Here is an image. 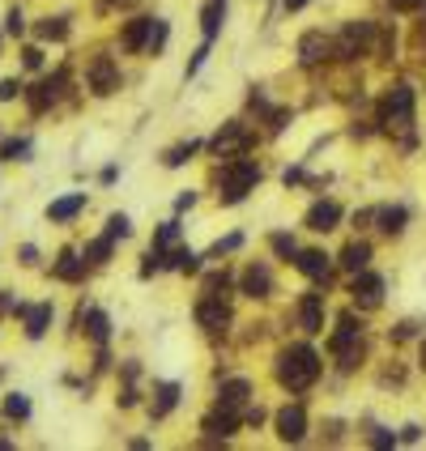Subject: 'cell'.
<instances>
[{"instance_id": "obj_32", "label": "cell", "mask_w": 426, "mask_h": 451, "mask_svg": "<svg viewBox=\"0 0 426 451\" xmlns=\"http://www.w3.org/2000/svg\"><path fill=\"white\" fill-rule=\"evenodd\" d=\"M111 243H116V239H106V235L94 239V243L85 247V260H90V264H106V256H111Z\"/></svg>"}, {"instance_id": "obj_51", "label": "cell", "mask_w": 426, "mask_h": 451, "mask_svg": "<svg viewBox=\"0 0 426 451\" xmlns=\"http://www.w3.org/2000/svg\"><path fill=\"white\" fill-rule=\"evenodd\" d=\"M106 5H120V9H128V5H137V0H106Z\"/></svg>"}, {"instance_id": "obj_20", "label": "cell", "mask_w": 426, "mask_h": 451, "mask_svg": "<svg viewBox=\"0 0 426 451\" xmlns=\"http://www.w3.org/2000/svg\"><path fill=\"white\" fill-rule=\"evenodd\" d=\"M81 209H85V192H73V196H64V200H51L47 217H51V221H73Z\"/></svg>"}, {"instance_id": "obj_25", "label": "cell", "mask_w": 426, "mask_h": 451, "mask_svg": "<svg viewBox=\"0 0 426 451\" xmlns=\"http://www.w3.org/2000/svg\"><path fill=\"white\" fill-rule=\"evenodd\" d=\"M376 221H380L384 235H401L405 221H409V209H401V204H392V209H376Z\"/></svg>"}, {"instance_id": "obj_52", "label": "cell", "mask_w": 426, "mask_h": 451, "mask_svg": "<svg viewBox=\"0 0 426 451\" xmlns=\"http://www.w3.org/2000/svg\"><path fill=\"white\" fill-rule=\"evenodd\" d=\"M422 366H426V341H422Z\"/></svg>"}, {"instance_id": "obj_36", "label": "cell", "mask_w": 426, "mask_h": 451, "mask_svg": "<svg viewBox=\"0 0 426 451\" xmlns=\"http://www.w3.org/2000/svg\"><path fill=\"white\" fill-rule=\"evenodd\" d=\"M5 413H9L13 422H22V417H30V401H26V396H18V391H13V396L5 401Z\"/></svg>"}, {"instance_id": "obj_40", "label": "cell", "mask_w": 426, "mask_h": 451, "mask_svg": "<svg viewBox=\"0 0 426 451\" xmlns=\"http://www.w3.org/2000/svg\"><path fill=\"white\" fill-rule=\"evenodd\" d=\"M371 447H397V434H388L384 426H371Z\"/></svg>"}, {"instance_id": "obj_49", "label": "cell", "mask_w": 426, "mask_h": 451, "mask_svg": "<svg viewBox=\"0 0 426 451\" xmlns=\"http://www.w3.org/2000/svg\"><path fill=\"white\" fill-rule=\"evenodd\" d=\"M22 264H39V251L34 247H22Z\"/></svg>"}, {"instance_id": "obj_27", "label": "cell", "mask_w": 426, "mask_h": 451, "mask_svg": "<svg viewBox=\"0 0 426 451\" xmlns=\"http://www.w3.org/2000/svg\"><path fill=\"white\" fill-rule=\"evenodd\" d=\"M34 34H39L43 43H60V39H69V18H43V22L34 26Z\"/></svg>"}, {"instance_id": "obj_42", "label": "cell", "mask_w": 426, "mask_h": 451, "mask_svg": "<svg viewBox=\"0 0 426 451\" xmlns=\"http://www.w3.org/2000/svg\"><path fill=\"white\" fill-rule=\"evenodd\" d=\"M22 60H26V69H43V51H39V47H26Z\"/></svg>"}, {"instance_id": "obj_4", "label": "cell", "mask_w": 426, "mask_h": 451, "mask_svg": "<svg viewBox=\"0 0 426 451\" xmlns=\"http://www.w3.org/2000/svg\"><path fill=\"white\" fill-rule=\"evenodd\" d=\"M380 124L384 128H409L413 124V90L409 85H392L380 102Z\"/></svg>"}, {"instance_id": "obj_12", "label": "cell", "mask_w": 426, "mask_h": 451, "mask_svg": "<svg viewBox=\"0 0 426 451\" xmlns=\"http://www.w3.org/2000/svg\"><path fill=\"white\" fill-rule=\"evenodd\" d=\"M277 434H282V443H298L307 434V409L303 405H286L277 413Z\"/></svg>"}, {"instance_id": "obj_46", "label": "cell", "mask_w": 426, "mask_h": 451, "mask_svg": "<svg viewBox=\"0 0 426 451\" xmlns=\"http://www.w3.org/2000/svg\"><path fill=\"white\" fill-rule=\"evenodd\" d=\"M243 422H247V426H260V422H264V409H260V405H256V409H247V413H243Z\"/></svg>"}, {"instance_id": "obj_8", "label": "cell", "mask_w": 426, "mask_h": 451, "mask_svg": "<svg viewBox=\"0 0 426 451\" xmlns=\"http://www.w3.org/2000/svg\"><path fill=\"white\" fill-rule=\"evenodd\" d=\"M247 145H252V137L243 132V124H239V120H231V124H222V132H218V137H213V141H209V149H213V153H218V158H235V153H243Z\"/></svg>"}, {"instance_id": "obj_37", "label": "cell", "mask_w": 426, "mask_h": 451, "mask_svg": "<svg viewBox=\"0 0 426 451\" xmlns=\"http://www.w3.org/2000/svg\"><path fill=\"white\" fill-rule=\"evenodd\" d=\"M22 30H26V18H22V9H9V13H5V34H13V39H18Z\"/></svg>"}, {"instance_id": "obj_31", "label": "cell", "mask_w": 426, "mask_h": 451, "mask_svg": "<svg viewBox=\"0 0 426 451\" xmlns=\"http://www.w3.org/2000/svg\"><path fill=\"white\" fill-rule=\"evenodd\" d=\"M132 235V221L124 217V213H111L106 217V239H128Z\"/></svg>"}, {"instance_id": "obj_5", "label": "cell", "mask_w": 426, "mask_h": 451, "mask_svg": "<svg viewBox=\"0 0 426 451\" xmlns=\"http://www.w3.org/2000/svg\"><path fill=\"white\" fill-rule=\"evenodd\" d=\"M120 90V64L111 60V55H94L90 60V94L106 98V94H116Z\"/></svg>"}, {"instance_id": "obj_23", "label": "cell", "mask_w": 426, "mask_h": 451, "mask_svg": "<svg viewBox=\"0 0 426 451\" xmlns=\"http://www.w3.org/2000/svg\"><path fill=\"white\" fill-rule=\"evenodd\" d=\"M47 324H51V303L26 307V336H30V341H39V336L47 332Z\"/></svg>"}, {"instance_id": "obj_14", "label": "cell", "mask_w": 426, "mask_h": 451, "mask_svg": "<svg viewBox=\"0 0 426 451\" xmlns=\"http://www.w3.org/2000/svg\"><path fill=\"white\" fill-rule=\"evenodd\" d=\"M298 328L303 332H324V298H320V294H303V303H298Z\"/></svg>"}, {"instance_id": "obj_48", "label": "cell", "mask_w": 426, "mask_h": 451, "mask_svg": "<svg viewBox=\"0 0 426 451\" xmlns=\"http://www.w3.org/2000/svg\"><path fill=\"white\" fill-rule=\"evenodd\" d=\"M192 200H196V196H192V192H184V196H179V200H175V209H179V213H184V209H192Z\"/></svg>"}, {"instance_id": "obj_44", "label": "cell", "mask_w": 426, "mask_h": 451, "mask_svg": "<svg viewBox=\"0 0 426 451\" xmlns=\"http://www.w3.org/2000/svg\"><path fill=\"white\" fill-rule=\"evenodd\" d=\"M235 247H243V235H231V239H222L218 247H213V256H222V251H235Z\"/></svg>"}, {"instance_id": "obj_24", "label": "cell", "mask_w": 426, "mask_h": 451, "mask_svg": "<svg viewBox=\"0 0 426 451\" xmlns=\"http://www.w3.org/2000/svg\"><path fill=\"white\" fill-rule=\"evenodd\" d=\"M51 272H56L60 281H81V272H85V260H77V251H73V247H64Z\"/></svg>"}, {"instance_id": "obj_16", "label": "cell", "mask_w": 426, "mask_h": 451, "mask_svg": "<svg viewBox=\"0 0 426 451\" xmlns=\"http://www.w3.org/2000/svg\"><path fill=\"white\" fill-rule=\"evenodd\" d=\"M222 18H226V0H205V9H200V30H205V43L218 39Z\"/></svg>"}, {"instance_id": "obj_18", "label": "cell", "mask_w": 426, "mask_h": 451, "mask_svg": "<svg viewBox=\"0 0 426 451\" xmlns=\"http://www.w3.org/2000/svg\"><path fill=\"white\" fill-rule=\"evenodd\" d=\"M60 85H64V77H47V81H39V85H34V94H30V111H34V116H39V111H47L51 102H56Z\"/></svg>"}, {"instance_id": "obj_7", "label": "cell", "mask_w": 426, "mask_h": 451, "mask_svg": "<svg viewBox=\"0 0 426 451\" xmlns=\"http://www.w3.org/2000/svg\"><path fill=\"white\" fill-rule=\"evenodd\" d=\"M196 324L205 328V332H226V324H231V307L218 298V294H205L200 303H196Z\"/></svg>"}, {"instance_id": "obj_13", "label": "cell", "mask_w": 426, "mask_h": 451, "mask_svg": "<svg viewBox=\"0 0 426 451\" xmlns=\"http://www.w3.org/2000/svg\"><path fill=\"white\" fill-rule=\"evenodd\" d=\"M337 221H341V209H337L333 200H315V204L307 209V230H315V235L337 230Z\"/></svg>"}, {"instance_id": "obj_33", "label": "cell", "mask_w": 426, "mask_h": 451, "mask_svg": "<svg viewBox=\"0 0 426 451\" xmlns=\"http://www.w3.org/2000/svg\"><path fill=\"white\" fill-rule=\"evenodd\" d=\"M175 239H179V221H167L163 230L153 235V247H163V251H171V247H175Z\"/></svg>"}, {"instance_id": "obj_41", "label": "cell", "mask_w": 426, "mask_h": 451, "mask_svg": "<svg viewBox=\"0 0 426 451\" xmlns=\"http://www.w3.org/2000/svg\"><path fill=\"white\" fill-rule=\"evenodd\" d=\"M413 332H418V324H413V319H405V324H397V328H392V341H409Z\"/></svg>"}, {"instance_id": "obj_17", "label": "cell", "mask_w": 426, "mask_h": 451, "mask_svg": "<svg viewBox=\"0 0 426 451\" xmlns=\"http://www.w3.org/2000/svg\"><path fill=\"white\" fill-rule=\"evenodd\" d=\"M247 396H252L247 379H222V387H218V405H226V409H243Z\"/></svg>"}, {"instance_id": "obj_3", "label": "cell", "mask_w": 426, "mask_h": 451, "mask_svg": "<svg viewBox=\"0 0 426 451\" xmlns=\"http://www.w3.org/2000/svg\"><path fill=\"white\" fill-rule=\"evenodd\" d=\"M380 39V26L376 22H345L341 34L333 39V55L337 60H358V55L371 51V43Z\"/></svg>"}, {"instance_id": "obj_11", "label": "cell", "mask_w": 426, "mask_h": 451, "mask_svg": "<svg viewBox=\"0 0 426 451\" xmlns=\"http://www.w3.org/2000/svg\"><path fill=\"white\" fill-rule=\"evenodd\" d=\"M333 55V39H324L320 30H307L303 39H298V60L311 69V64H320V60H329Z\"/></svg>"}, {"instance_id": "obj_35", "label": "cell", "mask_w": 426, "mask_h": 451, "mask_svg": "<svg viewBox=\"0 0 426 451\" xmlns=\"http://www.w3.org/2000/svg\"><path fill=\"white\" fill-rule=\"evenodd\" d=\"M226 286H231V272H226V268L205 277V294H218V298H222V294H226Z\"/></svg>"}, {"instance_id": "obj_45", "label": "cell", "mask_w": 426, "mask_h": 451, "mask_svg": "<svg viewBox=\"0 0 426 451\" xmlns=\"http://www.w3.org/2000/svg\"><path fill=\"white\" fill-rule=\"evenodd\" d=\"M397 13H413V9H426V0H392Z\"/></svg>"}, {"instance_id": "obj_47", "label": "cell", "mask_w": 426, "mask_h": 451, "mask_svg": "<svg viewBox=\"0 0 426 451\" xmlns=\"http://www.w3.org/2000/svg\"><path fill=\"white\" fill-rule=\"evenodd\" d=\"M418 438H422V426H405L401 430V443H418Z\"/></svg>"}, {"instance_id": "obj_43", "label": "cell", "mask_w": 426, "mask_h": 451, "mask_svg": "<svg viewBox=\"0 0 426 451\" xmlns=\"http://www.w3.org/2000/svg\"><path fill=\"white\" fill-rule=\"evenodd\" d=\"M205 55H209V43H200V47H196V55L188 60V77H192V73H196V69L205 64Z\"/></svg>"}, {"instance_id": "obj_29", "label": "cell", "mask_w": 426, "mask_h": 451, "mask_svg": "<svg viewBox=\"0 0 426 451\" xmlns=\"http://www.w3.org/2000/svg\"><path fill=\"white\" fill-rule=\"evenodd\" d=\"M200 149V141H184V145H171L167 153H163V166H184L192 153Z\"/></svg>"}, {"instance_id": "obj_1", "label": "cell", "mask_w": 426, "mask_h": 451, "mask_svg": "<svg viewBox=\"0 0 426 451\" xmlns=\"http://www.w3.org/2000/svg\"><path fill=\"white\" fill-rule=\"evenodd\" d=\"M277 379L290 391H307L320 379V354L311 345H286L277 354Z\"/></svg>"}, {"instance_id": "obj_21", "label": "cell", "mask_w": 426, "mask_h": 451, "mask_svg": "<svg viewBox=\"0 0 426 451\" xmlns=\"http://www.w3.org/2000/svg\"><path fill=\"white\" fill-rule=\"evenodd\" d=\"M149 26H153V18H137V22H128V26H124V51H145V43H149Z\"/></svg>"}, {"instance_id": "obj_9", "label": "cell", "mask_w": 426, "mask_h": 451, "mask_svg": "<svg viewBox=\"0 0 426 451\" xmlns=\"http://www.w3.org/2000/svg\"><path fill=\"white\" fill-rule=\"evenodd\" d=\"M239 422H243V417H239V409H226V405H218V409H213V413L200 422V430H205L209 438H231V434L239 430Z\"/></svg>"}, {"instance_id": "obj_26", "label": "cell", "mask_w": 426, "mask_h": 451, "mask_svg": "<svg viewBox=\"0 0 426 451\" xmlns=\"http://www.w3.org/2000/svg\"><path fill=\"white\" fill-rule=\"evenodd\" d=\"M175 401H179V383H163V387H158V396H153V405H149V413L153 417H167L175 409Z\"/></svg>"}, {"instance_id": "obj_30", "label": "cell", "mask_w": 426, "mask_h": 451, "mask_svg": "<svg viewBox=\"0 0 426 451\" xmlns=\"http://www.w3.org/2000/svg\"><path fill=\"white\" fill-rule=\"evenodd\" d=\"M0 158H9V162H26V158H30V141H26V137L5 141V145H0Z\"/></svg>"}, {"instance_id": "obj_19", "label": "cell", "mask_w": 426, "mask_h": 451, "mask_svg": "<svg viewBox=\"0 0 426 451\" xmlns=\"http://www.w3.org/2000/svg\"><path fill=\"white\" fill-rule=\"evenodd\" d=\"M77 324H85V332H90V341H106V332H111V319H106L102 311H85V307H77Z\"/></svg>"}, {"instance_id": "obj_50", "label": "cell", "mask_w": 426, "mask_h": 451, "mask_svg": "<svg viewBox=\"0 0 426 451\" xmlns=\"http://www.w3.org/2000/svg\"><path fill=\"white\" fill-rule=\"evenodd\" d=\"M303 5H307V0H286V13H298Z\"/></svg>"}, {"instance_id": "obj_34", "label": "cell", "mask_w": 426, "mask_h": 451, "mask_svg": "<svg viewBox=\"0 0 426 451\" xmlns=\"http://www.w3.org/2000/svg\"><path fill=\"white\" fill-rule=\"evenodd\" d=\"M167 34H171V30H167V22H153V26H149V43H145V51H153V55H158V51L167 47Z\"/></svg>"}, {"instance_id": "obj_22", "label": "cell", "mask_w": 426, "mask_h": 451, "mask_svg": "<svg viewBox=\"0 0 426 451\" xmlns=\"http://www.w3.org/2000/svg\"><path fill=\"white\" fill-rule=\"evenodd\" d=\"M366 264H371V243H358V239L345 243V251H341V268H345V272H362Z\"/></svg>"}, {"instance_id": "obj_38", "label": "cell", "mask_w": 426, "mask_h": 451, "mask_svg": "<svg viewBox=\"0 0 426 451\" xmlns=\"http://www.w3.org/2000/svg\"><path fill=\"white\" fill-rule=\"evenodd\" d=\"M22 90H26V85H22L18 77H5V81H0V102H13Z\"/></svg>"}, {"instance_id": "obj_28", "label": "cell", "mask_w": 426, "mask_h": 451, "mask_svg": "<svg viewBox=\"0 0 426 451\" xmlns=\"http://www.w3.org/2000/svg\"><path fill=\"white\" fill-rule=\"evenodd\" d=\"M167 264H171V268H179V272H200V256H196V251H188V247H175V251L167 256Z\"/></svg>"}, {"instance_id": "obj_6", "label": "cell", "mask_w": 426, "mask_h": 451, "mask_svg": "<svg viewBox=\"0 0 426 451\" xmlns=\"http://www.w3.org/2000/svg\"><path fill=\"white\" fill-rule=\"evenodd\" d=\"M350 294H354V303L362 307V311H376L380 303H384V277H376V272H354V281H350Z\"/></svg>"}, {"instance_id": "obj_10", "label": "cell", "mask_w": 426, "mask_h": 451, "mask_svg": "<svg viewBox=\"0 0 426 451\" xmlns=\"http://www.w3.org/2000/svg\"><path fill=\"white\" fill-rule=\"evenodd\" d=\"M239 286H243L247 298H269L273 294V272H269V264H247Z\"/></svg>"}, {"instance_id": "obj_15", "label": "cell", "mask_w": 426, "mask_h": 451, "mask_svg": "<svg viewBox=\"0 0 426 451\" xmlns=\"http://www.w3.org/2000/svg\"><path fill=\"white\" fill-rule=\"evenodd\" d=\"M294 264H298V272H303V277H311V281H324V286H329V272H333V264H329V256H324V251H298V256H294Z\"/></svg>"}, {"instance_id": "obj_2", "label": "cell", "mask_w": 426, "mask_h": 451, "mask_svg": "<svg viewBox=\"0 0 426 451\" xmlns=\"http://www.w3.org/2000/svg\"><path fill=\"white\" fill-rule=\"evenodd\" d=\"M218 183H222V204H239L256 183H260V166L256 162H247V158H235L231 166H226V171L218 175Z\"/></svg>"}, {"instance_id": "obj_39", "label": "cell", "mask_w": 426, "mask_h": 451, "mask_svg": "<svg viewBox=\"0 0 426 451\" xmlns=\"http://www.w3.org/2000/svg\"><path fill=\"white\" fill-rule=\"evenodd\" d=\"M273 251H277V256H298V243H294L290 235H273Z\"/></svg>"}, {"instance_id": "obj_53", "label": "cell", "mask_w": 426, "mask_h": 451, "mask_svg": "<svg viewBox=\"0 0 426 451\" xmlns=\"http://www.w3.org/2000/svg\"><path fill=\"white\" fill-rule=\"evenodd\" d=\"M0 447H9V443H5V438H0Z\"/></svg>"}]
</instances>
